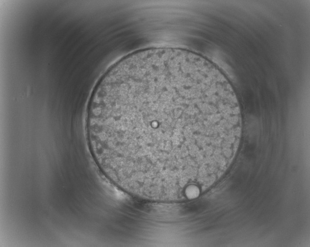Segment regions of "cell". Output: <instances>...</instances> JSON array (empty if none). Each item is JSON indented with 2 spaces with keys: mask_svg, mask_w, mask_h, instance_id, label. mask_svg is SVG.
Returning <instances> with one entry per match:
<instances>
[{
  "mask_svg": "<svg viewBox=\"0 0 310 247\" xmlns=\"http://www.w3.org/2000/svg\"><path fill=\"white\" fill-rule=\"evenodd\" d=\"M241 127L230 90L204 57L172 48L132 53L103 76L87 129L98 166L129 194L182 197L219 166Z\"/></svg>",
  "mask_w": 310,
  "mask_h": 247,
  "instance_id": "1",
  "label": "cell"
}]
</instances>
